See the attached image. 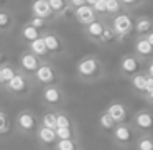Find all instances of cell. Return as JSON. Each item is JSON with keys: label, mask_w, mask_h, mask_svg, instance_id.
<instances>
[{"label": "cell", "mask_w": 153, "mask_h": 150, "mask_svg": "<svg viewBox=\"0 0 153 150\" xmlns=\"http://www.w3.org/2000/svg\"><path fill=\"white\" fill-rule=\"evenodd\" d=\"M76 76L81 83L94 84L105 78V66L96 54H86L76 63Z\"/></svg>", "instance_id": "1"}, {"label": "cell", "mask_w": 153, "mask_h": 150, "mask_svg": "<svg viewBox=\"0 0 153 150\" xmlns=\"http://www.w3.org/2000/svg\"><path fill=\"white\" fill-rule=\"evenodd\" d=\"M35 87H36V84H35L33 78L23 73L22 69H17V74L13 76V79L8 81L2 91L7 93L8 96L15 97V99H25V97L31 96Z\"/></svg>", "instance_id": "2"}, {"label": "cell", "mask_w": 153, "mask_h": 150, "mask_svg": "<svg viewBox=\"0 0 153 150\" xmlns=\"http://www.w3.org/2000/svg\"><path fill=\"white\" fill-rule=\"evenodd\" d=\"M40 127V116L31 109H22L13 119V130L23 137H35Z\"/></svg>", "instance_id": "3"}, {"label": "cell", "mask_w": 153, "mask_h": 150, "mask_svg": "<svg viewBox=\"0 0 153 150\" xmlns=\"http://www.w3.org/2000/svg\"><path fill=\"white\" fill-rule=\"evenodd\" d=\"M40 101L46 109L58 110L66 106L68 94L61 84H51V86L40 87Z\"/></svg>", "instance_id": "4"}, {"label": "cell", "mask_w": 153, "mask_h": 150, "mask_svg": "<svg viewBox=\"0 0 153 150\" xmlns=\"http://www.w3.org/2000/svg\"><path fill=\"white\" fill-rule=\"evenodd\" d=\"M107 23L112 27V30L115 31L119 41L122 43L123 40H127L128 37H133V22H135V17L132 15V12L122 10L120 13L114 15L112 18L105 20Z\"/></svg>", "instance_id": "5"}, {"label": "cell", "mask_w": 153, "mask_h": 150, "mask_svg": "<svg viewBox=\"0 0 153 150\" xmlns=\"http://www.w3.org/2000/svg\"><path fill=\"white\" fill-rule=\"evenodd\" d=\"M33 81L36 86L45 87V86H51V84H61L63 76H61L59 69L56 68V64L53 61H41L38 69L33 74Z\"/></svg>", "instance_id": "6"}, {"label": "cell", "mask_w": 153, "mask_h": 150, "mask_svg": "<svg viewBox=\"0 0 153 150\" xmlns=\"http://www.w3.org/2000/svg\"><path fill=\"white\" fill-rule=\"evenodd\" d=\"M138 134L133 130L132 124H117L110 132V142L117 149H132Z\"/></svg>", "instance_id": "7"}, {"label": "cell", "mask_w": 153, "mask_h": 150, "mask_svg": "<svg viewBox=\"0 0 153 150\" xmlns=\"http://www.w3.org/2000/svg\"><path fill=\"white\" fill-rule=\"evenodd\" d=\"M133 130L137 134H150L153 135V110L152 109H138L130 117Z\"/></svg>", "instance_id": "8"}, {"label": "cell", "mask_w": 153, "mask_h": 150, "mask_svg": "<svg viewBox=\"0 0 153 150\" xmlns=\"http://www.w3.org/2000/svg\"><path fill=\"white\" fill-rule=\"evenodd\" d=\"M145 71V63L140 58H137L133 53H127L119 60V74L122 78H132L135 74Z\"/></svg>", "instance_id": "9"}, {"label": "cell", "mask_w": 153, "mask_h": 150, "mask_svg": "<svg viewBox=\"0 0 153 150\" xmlns=\"http://www.w3.org/2000/svg\"><path fill=\"white\" fill-rule=\"evenodd\" d=\"M41 37H43L45 45H46V48L50 50V53L53 54V58L66 54L68 45L59 33H56V31H53V30H45L43 33H41Z\"/></svg>", "instance_id": "10"}, {"label": "cell", "mask_w": 153, "mask_h": 150, "mask_svg": "<svg viewBox=\"0 0 153 150\" xmlns=\"http://www.w3.org/2000/svg\"><path fill=\"white\" fill-rule=\"evenodd\" d=\"M40 63H41V60L38 56H35V54L31 53V51H28V50H23L20 54H18L17 68H18V69H22L23 73H27L28 76L33 78L35 71H36L38 66H40Z\"/></svg>", "instance_id": "11"}, {"label": "cell", "mask_w": 153, "mask_h": 150, "mask_svg": "<svg viewBox=\"0 0 153 150\" xmlns=\"http://www.w3.org/2000/svg\"><path fill=\"white\" fill-rule=\"evenodd\" d=\"M132 53L135 54L137 58L146 63L153 58V46L148 43L145 37H133L132 40Z\"/></svg>", "instance_id": "12"}, {"label": "cell", "mask_w": 153, "mask_h": 150, "mask_svg": "<svg viewBox=\"0 0 153 150\" xmlns=\"http://www.w3.org/2000/svg\"><path fill=\"white\" fill-rule=\"evenodd\" d=\"M105 112L112 117V120L115 124H128L130 122V117H132V114H130L127 104L117 102V101H115V102H110L109 106L105 107Z\"/></svg>", "instance_id": "13"}, {"label": "cell", "mask_w": 153, "mask_h": 150, "mask_svg": "<svg viewBox=\"0 0 153 150\" xmlns=\"http://www.w3.org/2000/svg\"><path fill=\"white\" fill-rule=\"evenodd\" d=\"M30 12L33 17H38V18H43V20H48L51 23V22L58 20L56 15L53 13V10H51L50 4H48V0H33L30 5Z\"/></svg>", "instance_id": "14"}, {"label": "cell", "mask_w": 153, "mask_h": 150, "mask_svg": "<svg viewBox=\"0 0 153 150\" xmlns=\"http://www.w3.org/2000/svg\"><path fill=\"white\" fill-rule=\"evenodd\" d=\"M73 17H74V20H76L82 28L97 20V15L94 13L92 7H91V5H87V4L82 5V7H79V8H76V10L73 12Z\"/></svg>", "instance_id": "15"}, {"label": "cell", "mask_w": 153, "mask_h": 150, "mask_svg": "<svg viewBox=\"0 0 153 150\" xmlns=\"http://www.w3.org/2000/svg\"><path fill=\"white\" fill-rule=\"evenodd\" d=\"M104 27H105V20L97 18L96 22H92L91 25H87V27L82 28V33H84V37H86L89 41L99 45L100 37H102V31H104Z\"/></svg>", "instance_id": "16"}, {"label": "cell", "mask_w": 153, "mask_h": 150, "mask_svg": "<svg viewBox=\"0 0 153 150\" xmlns=\"http://www.w3.org/2000/svg\"><path fill=\"white\" fill-rule=\"evenodd\" d=\"M27 50L31 51V53L35 54V56H38L41 61H53V54L50 53V50L46 48V45H45V40L43 37L36 38L35 41H31V43L27 45Z\"/></svg>", "instance_id": "17"}, {"label": "cell", "mask_w": 153, "mask_h": 150, "mask_svg": "<svg viewBox=\"0 0 153 150\" xmlns=\"http://www.w3.org/2000/svg\"><path fill=\"white\" fill-rule=\"evenodd\" d=\"M35 137H36L40 147H43V149H50V150L53 149L54 143L58 142V137H56V134H54V130L46 129V127H43V125H40L36 129Z\"/></svg>", "instance_id": "18"}, {"label": "cell", "mask_w": 153, "mask_h": 150, "mask_svg": "<svg viewBox=\"0 0 153 150\" xmlns=\"http://www.w3.org/2000/svg\"><path fill=\"white\" fill-rule=\"evenodd\" d=\"M153 30V18L148 15H138L133 22V37H146Z\"/></svg>", "instance_id": "19"}, {"label": "cell", "mask_w": 153, "mask_h": 150, "mask_svg": "<svg viewBox=\"0 0 153 150\" xmlns=\"http://www.w3.org/2000/svg\"><path fill=\"white\" fill-rule=\"evenodd\" d=\"M15 27V15L8 8H0V33H10Z\"/></svg>", "instance_id": "20"}, {"label": "cell", "mask_w": 153, "mask_h": 150, "mask_svg": "<svg viewBox=\"0 0 153 150\" xmlns=\"http://www.w3.org/2000/svg\"><path fill=\"white\" fill-rule=\"evenodd\" d=\"M119 43H120V41H119V38H117L115 31H114L112 27L105 22V27H104V31H102V37H100L99 45L110 48V46H115V45H119Z\"/></svg>", "instance_id": "21"}, {"label": "cell", "mask_w": 153, "mask_h": 150, "mask_svg": "<svg viewBox=\"0 0 153 150\" xmlns=\"http://www.w3.org/2000/svg\"><path fill=\"white\" fill-rule=\"evenodd\" d=\"M128 81H130V87H132V91H133V93H135L138 97H142L143 94H145V81H146L145 71H142V73L132 76Z\"/></svg>", "instance_id": "22"}, {"label": "cell", "mask_w": 153, "mask_h": 150, "mask_svg": "<svg viewBox=\"0 0 153 150\" xmlns=\"http://www.w3.org/2000/svg\"><path fill=\"white\" fill-rule=\"evenodd\" d=\"M48 4H50L53 13L56 15V18H64L68 13H73L68 7L66 0H48Z\"/></svg>", "instance_id": "23"}, {"label": "cell", "mask_w": 153, "mask_h": 150, "mask_svg": "<svg viewBox=\"0 0 153 150\" xmlns=\"http://www.w3.org/2000/svg\"><path fill=\"white\" fill-rule=\"evenodd\" d=\"M40 37H41V31L36 30L35 27H31L30 23H25L23 27H22V30H20V38H22V41L27 43V45L31 43V41H35Z\"/></svg>", "instance_id": "24"}, {"label": "cell", "mask_w": 153, "mask_h": 150, "mask_svg": "<svg viewBox=\"0 0 153 150\" xmlns=\"http://www.w3.org/2000/svg\"><path fill=\"white\" fill-rule=\"evenodd\" d=\"M132 149L133 150H153V135H150V134H138Z\"/></svg>", "instance_id": "25"}, {"label": "cell", "mask_w": 153, "mask_h": 150, "mask_svg": "<svg viewBox=\"0 0 153 150\" xmlns=\"http://www.w3.org/2000/svg\"><path fill=\"white\" fill-rule=\"evenodd\" d=\"M115 125H117V124L114 122L112 117H110L105 110H102V112L99 114V117H97V127L100 129V132H107L110 135V132L114 130V127H115Z\"/></svg>", "instance_id": "26"}, {"label": "cell", "mask_w": 153, "mask_h": 150, "mask_svg": "<svg viewBox=\"0 0 153 150\" xmlns=\"http://www.w3.org/2000/svg\"><path fill=\"white\" fill-rule=\"evenodd\" d=\"M74 125L76 124H74V120H73L69 112H66L64 109L56 110V129H66V127H74Z\"/></svg>", "instance_id": "27"}, {"label": "cell", "mask_w": 153, "mask_h": 150, "mask_svg": "<svg viewBox=\"0 0 153 150\" xmlns=\"http://www.w3.org/2000/svg\"><path fill=\"white\" fill-rule=\"evenodd\" d=\"M51 150H82V143H81V139L58 140Z\"/></svg>", "instance_id": "28"}, {"label": "cell", "mask_w": 153, "mask_h": 150, "mask_svg": "<svg viewBox=\"0 0 153 150\" xmlns=\"http://www.w3.org/2000/svg\"><path fill=\"white\" fill-rule=\"evenodd\" d=\"M12 130H13V120H12V117L4 109H0V137L8 135Z\"/></svg>", "instance_id": "29"}, {"label": "cell", "mask_w": 153, "mask_h": 150, "mask_svg": "<svg viewBox=\"0 0 153 150\" xmlns=\"http://www.w3.org/2000/svg\"><path fill=\"white\" fill-rule=\"evenodd\" d=\"M58 140H68V139H81V134L77 130V125L66 127V129H56L54 130Z\"/></svg>", "instance_id": "30"}, {"label": "cell", "mask_w": 153, "mask_h": 150, "mask_svg": "<svg viewBox=\"0 0 153 150\" xmlns=\"http://www.w3.org/2000/svg\"><path fill=\"white\" fill-rule=\"evenodd\" d=\"M40 125L46 127V129L54 130L56 129V110H45L40 116Z\"/></svg>", "instance_id": "31"}, {"label": "cell", "mask_w": 153, "mask_h": 150, "mask_svg": "<svg viewBox=\"0 0 153 150\" xmlns=\"http://www.w3.org/2000/svg\"><path fill=\"white\" fill-rule=\"evenodd\" d=\"M17 69L18 68L15 64H12L10 61H5V63L0 64V73H2V78H4V83L7 84L8 81L13 79V76L17 74Z\"/></svg>", "instance_id": "32"}, {"label": "cell", "mask_w": 153, "mask_h": 150, "mask_svg": "<svg viewBox=\"0 0 153 150\" xmlns=\"http://www.w3.org/2000/svg\"><path fill=\"white\" fill-rule=\"evenodd\" d=\"M122 10L123 8H122L119 0H105V20H109L114 15L120 13Z\"/></svg>", "instance_id": "33"}, {"label": "cell", "mask_w": 153, "mask_h": 150, "mask_svg": "<svg viewBox=\"0 0 153 150\" xmlns=\"http://www.w3.org/2000/svg\"><path fill=\"white\" fill-rule=\"evenodd\" d=\"M27 23H30L31 27H35L36 28V30H40L41 33H43L45 30H50V22L48 20H43V18H38V17H33V15H31L30 18H28L27 20Z\"/></svg>", "instance_id": "34"}, {"label": "cell", "mask_w": 153, "mask_h": 150, "mask_svg": "<svg viewBox=\"0 0 153 150\" xmlns=\"http://www.w3.org/2000/svg\"><path fill=\"white\" fill-rule=\"evenodd\" d=\"M120 5H122L123 10L127 12H133V10H138L142 5H145L146 0H119Z\"/></svg>", "instance_id": "35"}, {"label": "cell", "mask_w": 153, "mask_h": 150, "mask_svg": "<svg viewBox=\"0 0 153 150\" xmlns=\"http://www.w3.org/2000/svg\"><path fill=\"white\" fill-rule=\"evenodd\" d=\"M94 10V13L97 15V18H100V20H105V2L104 0H97L94 5H91Z\"/></svg>", "instance_id": "36"}, {"label": "cell", "mask_w": 153, "mask_h": 150, "mask_svg": "<svg viewBox=\"0 0 153 150\" xmlns=\"http://www.w3.org/2000/svg\"><path fill=\"white\" fill-rule=\"evenodd\" d=\"M66 2H68V7H69L71 12H74L76 8L86 5V0H66Z\"/></svg>", "instance_id": "37"}, {"label": "cell", "mask_w": 153, "mask_h": 150, "mask_svg": "<svg viewBox=\"0 0 153 150\" xmlns=\"http://www.w3.org/2000/svg\"><path fill=\"white\" fill-rule=\"evenodd\" d=\"M152 91H153V78L146 76V81H145V94H143V96L150 94ZM143 96H142V97H143Z\"/></svg>", "instance_id": "38"}, {"label": "cell", "mask_w": 153, "mask_h": 150, "mask_svg": "<svg viewBox=\"0 0 153 150\" xmlns=\"http://www.w3.org/2000/svg\"><path fill=\"white\" fill-rule=\"evenodd\" d=\"M145 74L150 76V78H153V58L145 63Z\"/></svg>", "instance_id": "39"}, {"label": "cell", "mask_w": 153, "mask_h": 150, "mask_svg": "<svg viewBox=\"0 0 153 150\" xmlns=\"http://www.w3.org/2000/svg\"><path fill=\"white\" fill-rule=\"evenodd\" d=\"M142 99L145 101V102L148 104V106H153V91H152L150 94H146V96H143Z\"/></svg>", "instance_id": "40"}, {"label": "cell", "mask_w": 153, "mask_h": 150, "mask_svg": "<svg viewBox=\"0 0 153 150\" xmlns=\"http://www.w3.org/2000/svg\"><path fill=\"white\" fill-rule=\"evenodd\" d=\"M145 38H146V40H148V43H150V45H152V46H153V30H152V31H150V33H148V35H146V37H145Z\"/></svg>", "instance_id": "41"}, {"label": "cell", "mask_w": 153, "mask_h": 150, "mask_svg": "<svg viewBox=\"0 0 153 150\" xmlns=\"http://www.w3.org/2000/svg\"><path fill=\"white\" fill-rule=\"evenodd\" d=\"M5 61H7V54H5L4 51L0 50V64H2V63H5Z\"/></svg>", "instance_id": "42"}, {"label": "cell", "mask_w": 153, "mask_h": 150, "mask_svg": "<svg viewBox=\"0 0 153 150\" xmlns=\"http://www.w3.org/2000/svg\"><path fill=\"white\" fill-rule=\"evenodd\" d=\"M8 0H0V8H7Z\"/></svg>", "instance_id": "43"}, {"label": "cell", "mask_w": 153, "mask_h": 150, "mask_svg": "<svg viewBox=\"0 0 153 150\" xmlns=\"http://www.w3.org/2000/svg\"><path fill=\"white\" fill-rule=\"evenodd\" d=\"M5 83H4V78H2V73H0V89H4Z\"/></svg>", "instance_id": "44"}, {"label": "cell", "mask_w": 153, "mask_h": 150, "mask_svg": "<svg viewBox=\"0 0 153 150\" xmlns=\"http://www.w3.org/2000/svg\"><path fill=\"white\" fill-rule=\"evenodd\" d=\"M96 2H97V0H86V4H87V5H94Z\"/></svg>", "instance_id": "45"}, {"label": "cell", "mask_w": 153, "mask_h": 150, "mask_svg": "<svg viewBox=\"0 0 153 150\" xmlns=\"http://www.w3.org/2000/svg\"><path fill=\"white\" fill-rule=\"evenodd\" d=\"M152 18H153V15H152Z\"/></svg>", "instance_id": "46"}, {"label": "cell", "mask_w": 153, "mask_h": 150, "mask_svg": "<svg viewBox=\"0 0 153 150\" xmlns=\"http://www.w3.org/2000/svg\"><path fill=\"white\" fill-rule=\"evenodd\" d=\"M104 2H105V0H104Z\"/></svg>", "instance_id": "47"}]
</instances>
